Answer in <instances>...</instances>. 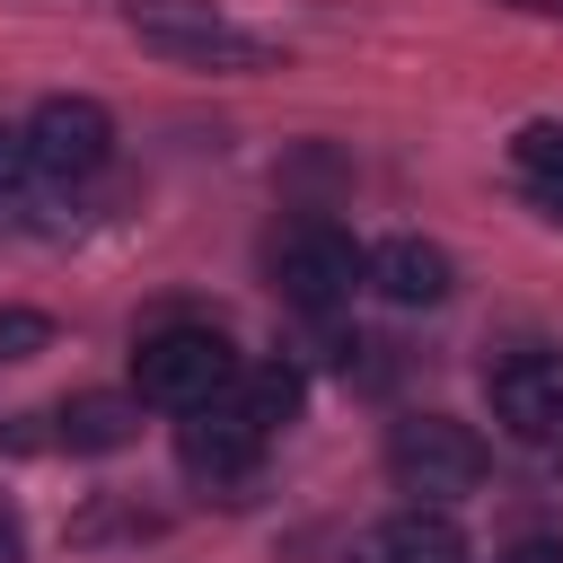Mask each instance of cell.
Instances as JSON below:
<instances>
[{
	"instance_id": "obj_1",
	"label": "cell",
	"mask_w": 563,
	"mask_h": 563,
	"mask_svg": "<svg viewBox=\"0 0 563 563\" xmlns=\"http://www.w3.org/2000/svg\"><path fill=\"white\" fill-rule=\"evenodd\" d=\"M123 26L176 70H273V35H255L220 0H123Z\"/></svg>"
},
{
	"instance_id": "obj_5",
	"label": "cell",
	"mask_w": 563,
	"mask_h": 563,
	"mask_svg": "<svg viewBox=\"0 0 563 563\" xmlns=\"http://www.w3.org/2000/svg\"><path fill=\"white\" fill-rule=\"evenodd\" d=\"M369 273V246H352V229L334 220H290L273 238V290L299 308V317H334Z\"/></svg>"
},
{
	"instance_id": "obj_10",
	"label": "cell",
	"mask_w": 563,
	"mask_h": 563,
	"mask_svg": "<svg viewBox=\"0 0 563 563\" xmlns=\"http://www.w3.org/2000/svg\"><path fill=\"white\" fill-rule=\"evenodd\" d=\"M141 440V396H70L62 413H53V449H70V457H106V449H132Z\"/></svg>"
},
{
	"instance_id": "obj_2",
	"label": "cell",
	"mask_w": 563,
	"mask_h": 563,
	"mask_svg": "<svg viewBox=\"0 0 563 563\" xmlns=\"http://www.w3.org/2000/svg\"><path fill=\"white\" fill-rule=\"evenodd\" d=\"M229 378H238V352H229L220 325H150V334L132 343V396H141V405L194 413V405H211Z\"/></svg>"
},
{
	"instance_id": "obj_11",
	"label": "cell",
	"mask_w": 563,
	"mask_h": 563,
	"mask_svg": "<svg viewBox=\"0 0 563 563\" xmlns=\"http://www.w3.org/2000/svg\"><path fill=\"white\" fill-rule=\"evenodd\" d=\"M220 396H229V405H238V413H246V422L273 440V431H290V422H299V396H308V378H299L290 361H238V378H229Z\"/></svg>"
},
{
	"instance_id": "obj_12",
	"label": "cell",
	"mask_w": 563,
	"mask_h": 563,
	"mask_svg": "<svg viewBox=\"0 0 563 563\" xmlns=\"http://www.w3.org/2000/svg\"><path fill=\"white\" fill-rule=\"evenodd\" d=\"M510 167H519V185H528L545 211H563V123H519Z\"/></svg>"
},
{
	"instance_id": "obj_13",
	"label": "cell",
	"mask_w": 563,
	"mask_h": 563,
	"mask_svg": "<svg viewBox=\"0 0 563 563\" xmlns=\"http://www.w3.org/2000/svg\"><path fill=\"white\" fill-rule=\"evenodd\" d=\"M44 343H53V317L44 308H0V369L9 361H35Z\"/></svg>"
},
{
	"instance_id": "obj_15",
	"label": "cell",
	"mask_w": 563,
	"mask_h": 563,
	"mask_svg": "<svg viewBox=\"0 0 563 563\" xmlns=\"http://www.w3.org/2000/svg\"><path fill=\"white\" fill-rule=\"evenodd\" d=\"M0 185H26V141H18V123H0Z\"/></svg>"
},
{
	"instance_id": "obj_7",
	"label": "cell",
	"mask_w": 563,
	"mask_h": 563,
	"mask_svg": "<svg viewBox=\"0 0 563 563\" xmlns=\"http://www.w3.org/2000/svg\"><path fill=\"white\" fill-rule=\"evenodd\" d=\"M484 396H493V422H501L510 440L563 449V352H510V361L484 378Z\"/></svg>"
},
{
	"instance_id": "obj_4",
	"label": "cell",
	"mask_w": 563,
	"mask_h": 563,
	"mask_svg": "<svg viewBox=\"0 0 563 563\" xmlns=\"http://www.w3.org/2000/svg\"><path fill=\"white\" fill-rule=\"evenodd\" d=\"M18 141H26V176H35V185L79 194V185H97L106 158H114V114H106L97 97H44V106L18 123Z\"/></svg>"
},
{
	"instance_id": "obj_17",
	"label": "cell",
	"mask_w": 563,
	"mask_h": 563,
	"mask_svg": "<svg viewBox=\"0 0 563 563\" xmlns=\"http://www.w3.org/2000/svg\"><path fill=\"white\" fill-rule=\"evenodd\" d=\"M510 9H545V18H563V0H510Z\"/></svg>"
},
{
	"instance_id": "obj_16",
	"label": "cell",
	"mask_w": 563,
	"mask_h": 563,
	"mask_svg": "<svg viewBox=\"0 0 563 563\" xmlns=\"http://www.w3.org/2000/svg\"><path fill=\"white\" fill-rule=\"evenodd\" d=\"M0 563H26V528H18L9 501H0Z\"/></svg>"
},
{
	"instance_id": "obj_9",
	"label": "cell",
	"mask_w": 563,
	"mask_h": 563,
	"mask_svg": "<svg viewBox=\"0 0 563 563\" xmlns=\"http://www.w3.org/2000/svg\"><path fill=\"white\" fill-rule=\"evenodd\" d=\"M352 563H466V537H457V519L449 510H396V519H378L369 537H361V554Z\"/></svg>"
},
{
	"instance_id": "obj_6",
	"label": "cell",
	"mask_w": 563,
	"mask_h": 563,
	"mask_svg": "<svg viewBox=\"0 0 563 563\" xmlns=\"http://www.w3.org/2000/svg\"><path fill=\"white\" fill-rule=\"evenodd\" d=\"M176 466H185L194 484L229 493V484H246V475L264 466V431H255V422H246L229 396H211V405L176 413Z\"/></svg>"
},
{
	"instance_id": "obj_8",
	"label": "cell",
	"mask_w": 563,
	"mask_h": 563,
	"mask_svg": "<svg viewBox=\"0 0 563 563\" xmlns=\"http://www.w3.org/2000/svg\"><path fill=\"white\" fill-rule=\"evenodd\" d=\"M361 290H378L387 308H440L457 290V264H449L440 238H387V246H369Z\"/></svg>"
},
{
	"instance_id": "obj_3",
	"label": "cell",
	"mask_w": 563,
	"mask_h": 563,
	"mask_svg": "<svg viewBox=\"0 0 563 563\" xmlns=\"http://www.w3.org/2000/svg\"><path fill=\"white\" fill-rule=\"evenodd\" d=\"M387 484L413 493L422 510H449L484 484V440L457 422V413H405L387 431Z\"/></svg>"
},
{
	"instance_id": "obj_14",
	"label": "cell",
	"mask_w": 563,
	"mask_h": 563,
	"mask_svg": "<svg viewBox=\"0 0 563 563\" xmlns=\"http://www.w3.org/2000/svg\"><path fill=\"white\" fill-rule=\"evenodd\" d=\"M493 563H563V537H519V545H501Z\"/></svg>"
}]
</instances>
